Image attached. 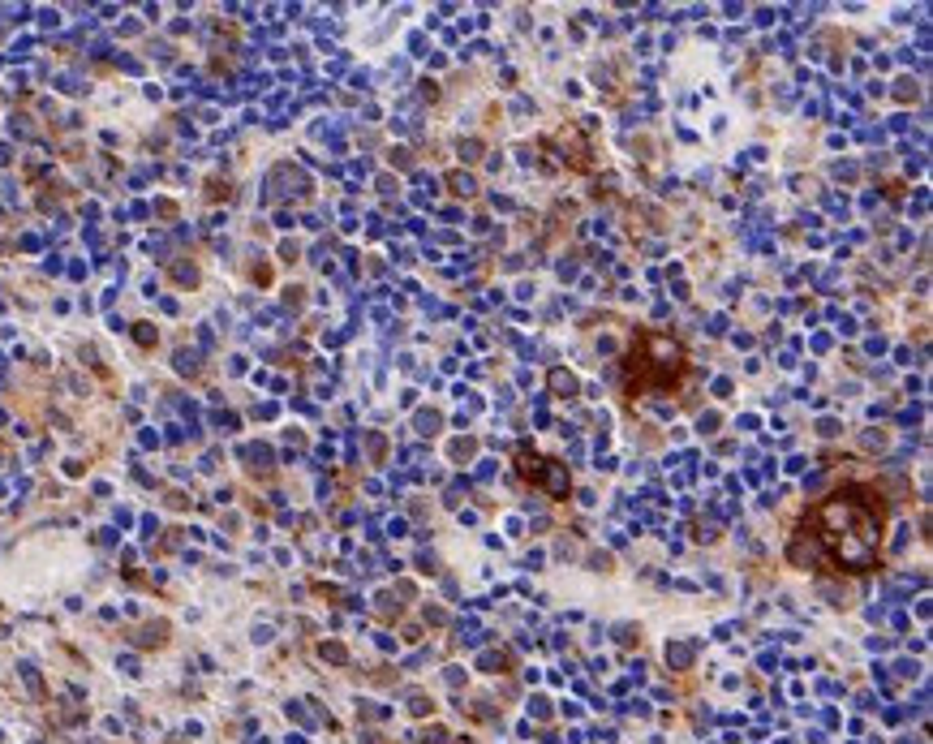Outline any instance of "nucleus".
<instances>
[{
	"label": "nucleus",
	"mask_w": 933,
	"mask_h": 744,
	"mask_svg": "<svg viewBox=\"0 0 933 744\" xmlns=\"http://www.w3.org/2000/svg\"><path fill=\"white\" fill-rule=\"evenodd\" d=\"M551 383H555V392H568V396H572V392H576V383H572V375H568V370H555V375H551Z\"/></svg>",
	"instance_id": "f257e3e1"
},
{
	"label": "nucleus",
	"mask_w": 933,
	"mask_h": 744,
	"mask_svg": "<svg viewBox=\"0 0 933 744\" xmlns=\"http://www.w3.org/2000/svg\"><path fill=\"white\" fill-rule=\"evenodd\" d=\"M452 186H457V194H474V181L469 177H452Z\"/></svg>",
	"instance_id": "f03ea898"
},
{
	"label": "nucleus",
	"mask_w": 933,
	"mask_h": 744,
	"mask_svg": "<svg viewBox=\"0 0 933 744\" xmlns=\"http://www.w3.org/2000/svg\"><path fill=\"white\" fill-rule=\"evenodd\" d=\"M418 426H421V431H426V435H430V431H435V426H439V418H435V413H421V418H418Z\"/></svg>",
	"instance_id": "7ed1b4c3"
},
{
	"label": "nucleus",
	"mask_w": 933,
	"mask_h": 744,
	"mask_svg": "<svg viewBox=\"0 0 933 744\" xmlns=\"http://www.w3.org/2000/svg\"><path fill=\"white\" fill-rule=\"evenodd\" d=\"M710 331H714V336H723V331H727V319H723V314H719V319H710Z\"/></svg>",
	"instance_id": "20e7f679"
}]
</instances>
